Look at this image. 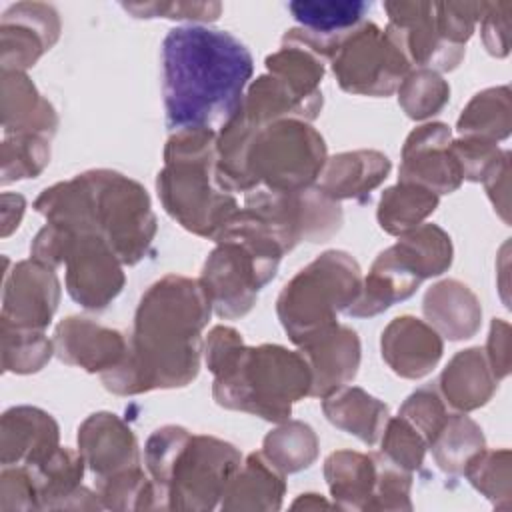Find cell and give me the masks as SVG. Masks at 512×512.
Wrapping results in <instances>:
<instances>
[{
    "label": "cell",
    "instance_id": "obj_10",
    "mask_svg": "<svg viewBox=\"0 0 512 512\" xmlns=\"http://www.w3.org/2000/svg\"><path fill=\"white\" fill-rule=\"evenodd\" d=\"M330 62L340 88L358 96H390L410 72L398 42L374 22H362L344 36Z\"/></svg>",
    "mask_w": 512,
    "mask_h": 512
},
{
    "label": "cell",
    "instance_id": "obj_6",
    "mask_svg": "<svg viewBox=\"0 0 512 512\" xmlns=\"http://www.w3.org/2000/svg\"><path fill=\"white\" fill-rule=\"evenodd\" d=\"M212 374L216 404L278 424L290 418L292 404L310 396L312 388L302 352L280 344H242Z\"/></svg>",
    "mask_w": 512,
    "mask_h": 512
},
{
    "label": "cell",
    "instance_id": "obj_5",
    "mask_svg": "<svg viewBox=\"0 0 512 512\" xmlns=\"http://www.w3.org/2000/svg\"><path fill=\"white\" fill-rule=\"evenodd\" d=\"M216 138L208 128L172 132L156 190L164 210L188 232L214 240L238 212V200L216 180Z\"/></svg>",
    "mask_w": 512,
    "mask_h": 512
},
{
    "label": "cell",
    "instance_id": "obj_26",
    "mask_svg": "<svg viewBox=\"0 0 512 512\" xmlns=\"http://www.w3.org/2000/svg\"><path fill=\"white\" fill-rule=\"evenodd\" d=\"M420 282L422 280L390 246L372 262L368 276L362 278V290L346 314L352 318H372L388 310L392 304L410 298L418 290Z\"/></svg>",
    "mask_w": 512,
    "mask_h": 512
},
{
    "label": "cell",
    "instance_id": "obj_52",
    "mask_svg": "<svg viewBox=\"0 0 512 512\" xmlns=\"http://www.w3.org/2000/svg\"><path fill=\"white\" fill-rule=\"evenodd\" d=\"M484 354L496 380L500 382L502 378H506L510 372V324L506 320H492Z\"/></svg>",
    "mask_w": 512,
    "mask_h": 512
},
{
    "label": "cell",
    "instance_id": "obj_7",
    "mask_svg": "<svg viewBox=\"0 0 512 512\" xmlns=\"http://www.w3.org/2000/svg\"><path fill=\"white\" fill-rule=\"evenodd\" d=\"M362 290L358 262L344 250H326L302 268L276 300V314L288 338L300 346L338 324Z\"/></svg>",
    "mask_w": 512,
    "mask_h": 512
},
{
    "label": "cell",
    "instance_id": "obj_25",
    "mask_svg": "<svg viewBox=\"0 0 512 512\" xmlns=\"http://www.w3.org/2000/svg\"><path fill=\"white\" fill-rule=\"evenodd\" d=\"M2 128L4 136L38 134L50 140L56 134V110L26 72L2 70Z\"/></svg>",
    "mask_w": 512,
    "mask_h": 512
},
{
    "label": "cell",
    "instance_id": "obj_50",
    "mask_svg": "<svg viewBox=\"0 0 512 512\" xmlns=\"http://www.w3.org/2000/svg\"><path fill=\"white\" fill-rule=\"evenodd\" d=\"M40 508L38 488L26 466H2L0 474V510Z\"/></svg>",
    "mask_w": 512,
    "mask_h": 512
},
{
    "label": "cell",
    "instance_id": "obj_24",
    "mask_svg": "<svg viewBox=\"0 0 512 512\" xmlns=\"http://www.w3.org/2000/svg\"><path fill=\"white\" fill-rule=\"evenodd\" d=\"M84 466L80 452L60 446L40 464L26 466L38 488L40 508H102L98 494L80 486Z\"/></svg>",
    "mask_w": 512,
    "mask_h": 512
},
{
    "label": "cell",
    "instance_id": "obj_31",
    "mask_svg": "<svg viewBox=\"0 0 512 512\" xmlns=\"http://www.w3.org/2000/svg\"><path fill=\"white\" fill-rule=\"evenodd\" d=\"M324 478L342 510H366L378 480V454L336 450L324 462Z\"/></svg>",
    "mask_w": 512,
    "mask_h": 512
},
{
    "label": "cell",
    "instance_id": "obj_45",
    "mask_svg": "<svg viewBox=\"0 0 512 512\" xmlns=\"http://www.w3.org/2000/svg\"><path fill=\"white\" fill-rule=\"evenodd\" d=\"M398 416H402L408 424H412L430 446L438 436V432L442 430V426L446 424L450 412L438 386H434L432 382L412 392L400 406Z\"/></svg>",
    "mask_w": 512,
    "mask_h": 512
},
{
    "label": "cell",
    "instance_id": "obj_19",
    "mask_svg": "<svg viewBox=\"0 0 512 512\" xmlns=\"http://www.w3.org/2000/svg\"><path fill=\"white\" fill-rule=\"evenodd\" d=\"M78 452L96 480L140 466L138 442L130 426L112 412L90 414L78 428Z\"/></svg>",
    "mask_w": 512,
    "mask_h": 512
},
{
    "label": "cell",
    "instance_id": "obj_16",
    "mask_svg": "<svg viewBox=\"0 0 512 512\" xmlns=\"http://www.w3.org/2000/svg\"><path fill=\"white\" fill-rule=\"evenodd\" d=\"M60 38L58 12L44 2H18L2 14L0 64L2 70L24 72L34 66Z\"/></svg>",
    "mask_w": 512,
    "mask_h": 512
},
{
    "label": "cell",
    "instance_id": "obj_11",
    "mask_svg": "<svg viewBox=\"0 0 512 512\" xmlns=\"http://www.w3.org/2000/svg\"><path fill=\"white\" fill-rule=\"evenodd\" d=\"M244 208L262 216L292 250L298 242H324L342 228L340 202L326 196L316 184L276 192L252 188L244 194Z\"/></svg>",
    "mask_w": 512,
    "mask_h": 512
},
{
    "label": "cell",
    "instance_id": "obj_48",
    "mask_svg": "<svg viewBox=\"0 0 512 512\" xmlns=\"http://www.w3.org/2000/svg\"><path fill=\"white\" fill-rule=\"evenodd\" d=\"M412 476L378 452L376 490L366 510H412L410 502Z\"/></svg>",
    "mask_w": 512,
    "mask_h": 512
},
{
    "label": "cell",
    "instance_id": "obj_28",
    "mask_svg": "<svg viewBox=\"0 0 512 512\" xmlns=\"http://www.w3.org/2000/svg\"><path fill=\"white\" fill-rule=\"evenodd\" d=\"M428 324L448 340L472 338L482 322L476 294L460 280H442L428 288L422 302Z\"/></svg>",
    "mask_w": 512,
    "mask_h": 512
},
{
    "label": "cell",
    "instance_id": "obj_35",
    "mask_svg": "<svg viewBox=\"0 0 512 512\" xmlns=\"http://www.w3.org/2000/svg\"><path fill=\"white\" fill-rule=\"evenodd\" d=\"M440 196L434 192L410 184V182H398L396 186H390L382 192L378 202V224L384 232L392 236H400L420 224L438 208Z\"/></svg>",
    "mask_w": 512,
    "mask_h": 512
},
{
    "label": "cell",
    "instance_id": "obj_20",
    "mask_svg": "<svg viewBox=\"0 0 512 512\" xmlns=\"http://www.w3.org/2000/svg\"><path fill=\"white\" fill-rule=\"evenodd\" d=\"M312 372L310 396L324 398L354 380L360 366V338L342 324L298 346Z\"/></svg>",
    "mask_w": 512,
    "mask_h": 512
},
{
    "label": "cell",
    "instance_id": "obj_41",
    "mask_svg": "<svg viewBox=\"0 0 512 512\" xmlns=\"http://www.w3.org/2000/svg\"><path fill=\"white\" fill-rule=\"evenodd\" d=\"M510 450H480L464 468L462 474L470 484L484 494L496 508H510L512 474H510Z\"/></svg>",
    "mask_w": 512,
    "mask_h": 512
},
{
    "label": "cell",
    "instance_id": "obj_9",
    "mask_svg": "<svg viewBox=\"0 0 512 512\" xmlns=\"http://www.w3.org/2000/svg\"><path fill=\"white\" fill-rule=\"evenodd\" d=\"M280 258H274L256 246L224 238L208 254L200 282L212 302V310L224 320L246 316L258 298V292L276 276Z\"/></svg>",
    "mask_w": 512,
    "mask_h": 512
},
{
    "label": "cell",
    "instance_id": "obj_49",
    "mask_svg": "<svg viewBox=\"0 0 512 512\" xmlns=\"http://www.w3.org/2000/svg\"><path fill=\"white\" fill-rule=\"evenodd\" d=\"M134 18H168L190 22H212L220 16V2H128L122 4Z\"/></svg>",
    "mask_w": 512,
    "mask_h": 512
},
{
    "label": "cell",
    "instance_id": "obj_14",
    "mask_svg": "<svg viewBox=\"0 0 512 512\" xmlns=\"http://www.w3.org/2000/svg\"><path fill=\"white\" fill-rule=\"evenodd\" d=\"M60 302V282L54 268L30 258L4 274L0 324L44 330Z\"/></svg>",
    "mask_w": 512,
    "mask_h": 512
},
{
    "label": "cell",
    "instance_id": "obj_30",
    "mask_svg": "<svg viewBox=\"0 0 512 512\" xmlns=\"http://www.w3.org/2000/svg\"><path fill=\"white\" fill-rule=\"evenodd\" d=\"M284 472L262 452H252L230 478L222 494V510H280L286 492Z\"/></svg>",
    "mask_w": 512,
    "mask_h": 512
},
{
    "label": "cell",
    "instance_id": "obj_18",
    "mask_svg": "<svg viewBox=\"0 0 512 512\" xmlns=\"http://www.w3.org/2000/svg\"><path fill=\"white\" fill-rule=\"evenodd\" d=\"M128 340L116 328L102 326L84 316H68L54 330V354L68 366L104 374L118 366Z\"/></svg>",
    "mask_w": 512,
    "mask_h": 512
},
{
    "label": "cell",
    "instance_id": "obj_4",
    "mask_svg": "<svg viewBox=\"0 0 512 512\" xmlns=\"http://www.w3.org/2000/svg\"><path fill=\"white\" fill-rule=\"evenodd\" d=\"M144 464L158 508L212 510L240 468L242 454L226 440L168 424L148 436Z\"/></svg>",
    "mask_w": 512,
    "mask_h": 512
},
{
    "label": "cell",
    "instance_id": "obj_43",
    "mask_svg": "<svg viewBox=\"0 0 512 512\" xmlns=\"http://www.w3.org/2000/svg\"><path fill=\"white\" fill-rule=\"evenodd\" d=\"M50 162V140L38 134H12L2 142V184L36 178Z\"/></svg>",
    "mask_w": 512,
    "mask_h": 512
},
{
    "label": "cell",
    "instance_id": "obj_17",
    "mask_svg": "<svg viewBox=\"0 0 512 512\" xmlns=\"http://www.w3.org/2000/svg\"><path fill=\"white\" fill-rule=\"evenodd\" d=\"M288 10L300 28L288 30L286 36L330 60L342 38L364 22L370 4L360 0H296L288 4Z\"/></svg>",
    "mask_w": 512,
    "mask_h": 512
},
{
    "label": "cell",
    "instance_id": "obj_51",
    "mask_svg": "<svg viewBox=\"0 0 512 512\" xmlns=\"http://www.w3.org/2000/svg\"><path fill=\"white\" fill-rule=\"evenodd\" d=\"M510 10L512 2H486L480 18V36L490 56L504 58L510 52Z\"/></svg>",
    "mask_w": 512,
    "mask_h": 512
},
{
    "label": "cell",
    "instance_id": "obj_33",
    "mask_svg": "<svg viewBox=\"0 0 512 512\" xmlns=\"http://www.w3.org/2000/svg\"><path fill=\"white\" fill-rule=\"evenodd\" d=\"M392 248L420 280L446 272L454 256L452 240L438 224H420L400 234Z\"/></svg>",
    "mask_w": 512,
    "mask_h": 512
},
{
    "label": "cell",
    "instance_id": "obj_44",
    "mask_svg": "<svg viewBox=\"0 0 512 512\" xmlns=\"http://www.w3.org/2000/svg\"><path fill=\"white\" fill-rule=\"evenodd\" d=\"M450 150L458 162L462 180L486 182L510 162V152L500 150L496 142L460 136L452 140Z\"/></svg>",
    "mask_w": 512,
    "mask_h": 512
},
{
    "label": "cell",
    "instance_id": "obj_38",
    "mask_svg": "<svg viewBox=\"0 0 512 512\" xmlns=\"http://www.w3.org/2000/svg\"><path fill=\"white\" fill-rule=\"evenodd\" d=\"M262 454L284 474L308 468L318 456V436L300 420H284L266 434Z\"/></svg>",
    "mask_w": 512,
    "mask_h": 512
},
{
    "label": "cell",
    "instance_id": "obj_27",
    "mask_svg": "<svg viewBox=\"0 0 512 512\" xmlns=\"http://www.w3.org/2000/svg\"><path fill=\"white\" fill-rule=\"evenodd\" d=\"M324 98H306L294 92L286 82L272 74L258 76L246 90L240 112L256 128H264L278 120H304L312 122L322 110Z\"/></svg>",
    "mask_w": 512,
    "mask_h": 512
},
{
    "label": "cell",
    "instance_id": "obj_36",
    "mask_svg": "<svg viewBox=\"0 0 512 512\" xmlns=\"http://www.w3.org/2000/svg\"><path fill=\"white\" fill-rule=\"evenodd\" d=\"M266 70L306 98L322 96L320 82L324 76V58L286 34L280 50L266 58Z\"/></svg>",
    "mask_w": 512,
    "mask_h": 512
},
{
    "label": "cell",
    "instance_id": "obj_46",
    "mask_svg": "<svg viewBox=\"0 0 512 512\" xmlns=\"http://www.w3.org/2000/svg\"><path fill=\"white\" fill-rule=\"evenodd\" d=\"M426 440L402 416L388 418L380 436V454L396 466L412 472L418 470L426 456Z\"/></svg>",
    "mask_w": 512,
    "mask_h": 512
},
{
    "label": "cell",
    "instance_id": "obj_54",
    "mask_svg": "<svg viewBox=\"0 0 512 512\" xmlns=\"http://www.w3.org/2000/svg\"><path fill=\"white\" fill-rule=\"evenodd\" d=\"M24 208H26L24 196L10 194V192L2 194V236L4 238L10 236L20 226Z\"/></svg>",
    "mask_w": 512,
    "mask_h": 512
},
{
    "label": "cell",
    "instance_id": "obj_42",
    "mask_svg": "<svg viewBox=\"0 0 512 512\" xmlns=\"http://www.w3.org/2000/svg\"><path fill=\"white\" fill-rule=\"evenodd\" d=\"M102 508L110 510H142L158 508V496L152 478L140 466L96 480Z\"/></svg>",
    "mask_w": 512,
    "mask_h": 512
},
{
    "label": "cell",
    "instance_id": "obj_21",
    "mask_svg": "<svg viewBox=\"0 0 512 512\" xmlns=\"http://www.w3.org/2000/svg\"><path fill=\"white\" fill-rule=\"evenodd\" d=\"M380 350L394 374L416 380L426 376L442 358V336L416 316H398L382 332Z\"/></svg>",
    "mask_w": 512,
    "mask_h": 512
},
{
    "label": "cell",
    "instance_id": "obj_3",
    "mask_svg": "<svg viewBox=\"0 0 512 512\" xmlns=\"http://www.w3.org/2000/svg\"><path fill=\"white\" fill-rule=\"evenodd\" d=\"M34 210L46 222L100 234L124 266H134L148 254L158 230L146 188L106 168L46 188L34 200Z\"/></svg>",
    "mask_w": 512,
    "mask_h": 512
},
{
    "label": "cell",
    "instance_id": "obj_23",
    "mask_svg": "<svg viewBox=\"0 0 512 512\" xmlns=\"http://www.w3.org/2000/svg\"><path fill=\"white\" fill-rule=\"evenodd\" d=\"M390 168L388 156L378 150L340 152L326 158L316 186L336 202H364L370 198V192L386 180Z\"/></svg>",
    "mask_w": 512,
    "mask_h": 512
},
{
    "label": "cell",
    "instance_id": "obj_13",
    "mask_svg": "<svg viewBox=\"0 0 512 512\" xmlns=\"http://www.w3.org/2000/svg\"><path fill=\"white\" fill-rule=\"evenodd\" d=\"M384 10L388 14L386 32L398 42L410 66L450 72L462 62L466 48L442 40L434 2H386Z\"/></svg>",
    "mask_w": 512,
    "mask_h": 512
},
{
    "label": "cell",
    "instance_id": "obj_22",
    "mask_svg": "<svg viewBox=\"0 0 512 512\" xmlns=\"http://www.w3.org/2000/svg\"><path fill=\"white\" fill-rule=\"evenodd\" d=\"M58 448L56 420L34 406H14L2 414V466H36Z\"/></svg>",
    "mask_w": 512,
    "mask_h": 512
},
{
    "label": "cell",
    "instance_id": "obj_15",
    "mask_svg": "<svg viewBox=\"0 0 512 512\" xmlns=\"http://www.w3.org/2000/svg\"><path fill=\"white\" fill-rule=\"evenodd\" d=\"M450 144L452 130L444 122H428L414 128L402 146L398 182L418 184L436 196L458 190L462 174Z\"/></svg>",
    "mask_w": 512,
    "mask_h": 512
},
{
    "label": "cell",
    "instance_id": "obj_1",
    "mask_svg": "<svg viewBox=\"0 0 512 512\" xmlns=\"http://www.w3.org/2000/svg\"><path fill=\"white\" fill-rule=\"evenodd\" d=\"M210 314L212 302L200 280L178 274L156 280L140 298L122 362L100 374L104 388L134 396L190 384L200 370Z\"/></svg>",
    "mask_w": 512,
    "mask_h": 512
},
{
    "label": "cell",
    "instance_id": "obj_39",
    "mask_svg": "<svg viewBox=\"0 0 512 512\" xmlns=\"http://www.w3.org/2000/svg\"><path fill=\"white\" fill-rule=\"evenodd\" d=\"M2 332V370L14 374H32L42 370L54 354V340L44 330L16 328L0 324Z\"/></svg>",
    "mask_w": 512,
    "mask_h": 512
},
{
    "label": "cell",
    "instance_id": "obj_55",
    "mask_svg": "<svg viewBox=\"0 0 512 512\" xmlns=\"http://www.w3.org/2000/svg\"><path fill=\"white\" fill-rule=\"evenodd\" d=\"M332 504H328L326 500H322L318 494H302V498H298L292 508H304V510H310V508H330Z\"/></svg>",
    "mask_w": 512,
    "mask_h": 512
},
{
    "label": "cell",
    "instance_id": "obj_37",
    "mask_svg": "<svg viewBox=\"0 0 512 512\" xmlns=\"http://www.w3.org/2000/svg\"><path fill=\"white\" fill-rule=\"evenodd\" d=\"M446 474H462L466 464L486 448L482 428L466 414H450L434 442L428 446Z\"/></svg>",
    "mask_w": 512,
    "mask_h": 512
},
{
    "label": "cell",
    "instance_id": "obj_53",
    "mask_svg": "<svg viewBox=\"0 0 512 512\" xmlns=\"http://www.w3.org/2000/svg\"><path fill=\"white\" fill-rule=\"evenodd\" d=\"M508 176H510V162L496 172L490 180L484 182V188L488 192V198L494 206V210L500 214V218L508 224L510 222V202H508Z\"/></svg>",
    "mask_w": 512,
    "mask_h": 512
},
{
    "label": "cell",
    "instance_id": "obj_29",
    "mask_svg": "<svg viewBox=\"0 0 512 512\" xmlns=\"http://www.w3.org/2000/svg\"><path fill=\"white\" fill-rule=\"evenodd\" d=\"M436 384L446 404L458 412H470L488 404L498 388V380L482 348H468L454 354Z\"/></svg>",
    "mask_w": 512,
    "mask_h": 512
},
{
    "label": "cell",
    "instance_id": "obj_47",
    "mask_svg": "<svg viewBox=\"0 0 512 512\" xmlns=\"http://www.w3.org/2000/svg\"><path fill=\"white\" fill-rule=\"evenodd\" d=\"M486 2H434L436 28L452 46H464L472 38L484 14Z\"/></svg>",
    "mask_w": 512,
    "mask_h": 512
},
{
    "label": "cell",
    "instance_id": "obj_2",
    "mask_svg": "<svg viewBox=\"0 0 512 512\" xmlns=\"http://www.w3.org/2000/svg\"><path fill=\"white\" fill-rule=\"evenodd\" d=\"M252 72L250 50L230 32L202 24L172 28L162 42L168 128L218 132L240 110Z\"/></svg>",
    "mask_w": 512,
    "mask_h": 512
},
{
    "label": "cell",
    "instance_id": "obj_40",
    "mask_svg": "<svg viewBox=\"0 0 512 512\" xmlns=\"http://www.w3.org/2000/svg\"><path fill=\"white\" fill-rule=\"evenodd\" d=\"M450 100V86L440 72L430 68L410 70L398 86V104L412 120L438 114Z\"/></svg>",
    "mask_w": 512,
    "mask_h": 512
},
{
    "label": "cell",
    "instance_id": "obj_12",
    "mask_svg": "<svg viewBox=\"0 0 512 512\" xmlns=\"http://www.w3.org/2000/svg\"><path fill=\"white\" fill-rule=\"evenodd\" d=\"M68 230L62 256L66 292L86 310H104L124 288V264L100 234Z\"/></svg>",
    "mask_w": 512,
    "mask_h": 512
},
{
    "label": "cell",
    "instance_id": "obj_34",
    "mask_svg": "<svg viewBox=\"0 0 512 512\" xmlns=\"http://www.w3.org/2000/svg\"><path fill=\"white\" fill-rule=\"evenodd\" d=\"M456 130L460 136H472L490 142L508 138L512 130L510 88L496 86L474 94L462 110L456 122Z\"/></svg>",
    "mask_w": 512,
    "mask_h": 512
},
{
    "label": "cell",
    "instance_id": "obj_8",
    "mask_svg": "<svg viewBox=\"0 0 512 512\" xmlns=\"http://www.w3.org/2000/svg\"><path fill=\"white\" fill-rule=\"evenodd\" d=\"M324 138L310 122L278 120L256 128L248 148L254 188L292 192L314 186L326 164Z\"/></svg>",
    "mask_w": 512,
    "mask_h": 512
},
{
    "label": "cell",
    "instance_id": "obj_32",
    "mask_svg": "<svg viewBox=\"0 0 512 512\" xmlns=\"http://www.w3.org/2000/svg\"><path fill=\"white\" fill-rule=\"evenodd\" d=\"M322 410L330 424L374 446L390 418L388 406L358 386H342L322 398Z\"/></svg>",
    "mask_w": 512,
    "mask_h": 512
}]
</instances>
